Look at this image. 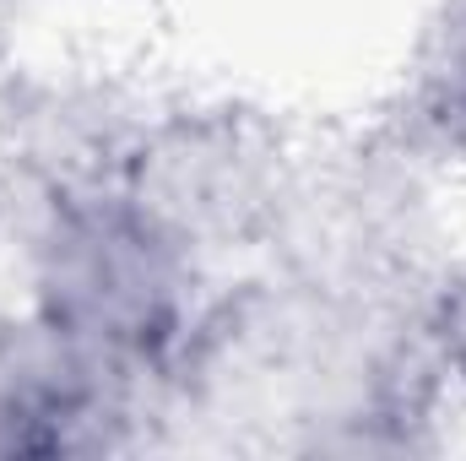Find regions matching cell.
<instances>
[{
	"mask_svg": "<svg viewBox=\"0 0 466 461\" xmlns=\"http://www.w3.org/2000/svg\"><path fill=\"white\" fill-rule=\"evenodd\" d=\"M434 343L445 353V364L466 380V271H456L440 293V310H434Z\"/></svg>",
	"mask_w": 466,
	"mask_h": 461,
	"instance_id": "277c9868",
	"label": "cell"
},
{
	"mask_svg": "<svg viewBox=\"0 0 466 461\" xmlns=\"http://www.w3.org/2000/svg\"><path fill=\"white\" fill-rule=\"evenodd\" d=\"M33 310L125 369L163 364L190 321V261L130 196L55 201L33 255Z\"/></svg>",
	"mask_w": 466,
	"mask_h": 461,
	"instance_id": "6da1fadb",
	"label": "cell"
},
{
	"mask_svg": "<svg viewBox=\"0 0 466 461\" xmlns=\"http://www.w3.org/2000/svg\"><path fill=\"white\" fill-rule=\"evenodd\" d=\"M125 364L49 326H0V456H93L125 424Z\"/></svg>",
	"mask_w": 466,
	"mask_h": 461,
	"instance_id": "7a4b0ae2",
	"label": "cell"
},
{
	"mask_svg": "<svg viewBox=\"0 0 466 461\" xmlns=\"http://www.w3.org/2000/svg\"><path fill=\"white\" fill-rule=\"evenodd\" d=\"M434 119L466 141V16L451 27V44H445V60L434 71Z\"/></svg>",
	"mask_w": 466,
	"mask_h": 461,
	"instance_id": "3957f363",
	"label": "cell"
}]
</instances>
